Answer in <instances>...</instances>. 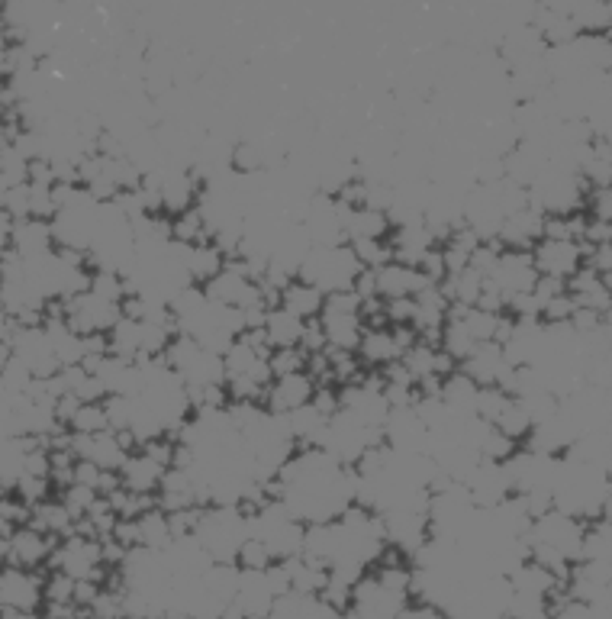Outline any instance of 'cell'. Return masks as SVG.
Segmentation results:
<instances>
[{
	"instance_id": "cb8c5ba5",
	"label": "cell",
	"mask_w": 612,
	"mask_h": 619,
	"mask_svg": "<svg viewBox=\"0 0 612 619\" xmlns=\"http://www.w3.org/2000/svg\"><path fill=\"white\" fill-rule=\"evenodd\" d=\"M58 500L65 503V510L71 513V520H84V516H87V510L94 507L97 494L91 491V487L71 484V487H65V491H62V497H58Z\"/></svg>"
},
{
	"instance_id": "1f68e13d",
	"label": "cell",
	"mask_w": 612,
	"mask_h": 619,
	"mask_svg": "<svg viewBox=\"0 0 612 619\" xmlns=\"http://www.w3.org/2000/svg\"><path fill=\"white\" fill-rule=\"evenodd\" d=\"M13 220L7 210H0V258H4L13 249Z\"/></svg>"
},
{
	"instance_id": "d590c367",
	"label": "cell",
	"mask_w": 612,
	"mask_h": 619,
	"mask_svg": "<svg viewBox=\"0 0 612 619\" xmlns=\"http://www.w3.org/2000/svg\"><path fill=\"white\" fill-rule=\"evenodd\" d=\"M0 616H4V603H0Z\"/></svg>"
},
{
	"instance_id": "74e56055",
	"label": "cell",
	"mask_w": 612,
	"mask_h": 619,
	"mask_svg": "<svg viewBox=\"0 0 612 619\" xmlns=\"http://www.w3.org/2000/svg\"><path fill=\"white\" fill-rule=\"evenodd\" d=\"M0 619H4V616H0Z\"/></svg>"
},
{
	"instance_id": "4316f807",
	"label": "cell",
	"mask_w": 612,
	"mask_h": 619,
	"mask_svg": "<svg viewBox=\"0 0 612 619\" xmlns=\"http://www.w3.org/2000/svg\"><path fill=\"white\" fill-rule=\"evenodd\" d=\"M297 349H300L306 358H310V355H323V352L329 349L323 326H319V316H316V320H306V323H303V336H300Z\"/></svg>"
},
{
	"instance_id": "7a4b0ae2",
	"label": "cell",
	"mask_w": 612,
	"mask_h": 619,
	"mask_svg": "<svg viewBox=\"0 0 612 619\" xmlns=\"http://www.w3.org/2000/svg\"><path fill=\"white\" fill-rule=\"evenodd\" d=\"M532 262H535V271L542 278H558V281L567 284V278L577 275V268L584 265V249H580V242L542 239L532 249Z\"/></svg>"
},
{
	"instance_id": "83f0119b",
	"label": "cell",
	"mask_w": 612,
	"mask_h": 619,
	"mask_svg": "<svg viewBox=\"0 0 612 619\" xmlns=\"http://www.w3.org/2000/svg\"><path fill=\"white\" fill-rule=\"evenodd\" d=\"M506 313L513 316V320H538V316H542V304L532 297V291L509 294L506 297Z\"/></svg>"
},
{
	"instance_id": "ba28073f",
	"label": "cell",
	"mask_w": 612,
	"mask_h": 619,
	"mask_svg": "<svg viewBox=\"0 0 612 619\" xmlns=\"http://www.w3.org/2000/svg\"><path fill=\"white\" fill-rule=\"evenodd\" d=\"M503 368H506V358H503V349L497 342H477L474 352L458 365V371L468 374L477 387H497V378H500Z\"/></svg>"
},
{
	"instance_id": "9a60e30c",
	"label": "cell",
	"mask_w": 612,
	"mask_h": 619,
	"mask_svg": "<svg viewBox=\"0 0 612 619\" xmlns=\"http://www.w3.org/2000/svg\"><path fill=\"white\" fill-rule=\"evenodd\" d=\"M390 220L387 213L381 210H368V207H358L348 213L345 220V239H387L390 236Z\"/></svg>"
},
{
	"instance_id": "e575fe53",
	"label": "cell",
	"mask_w": 612,
	"mask_h": 619,
	"mask_svg": "<svg viewBox=\"0 0 612 619\" xmlns=\"http://www.w3.org/2000/svg\"><path fill=\"white\" fill-rule=\"evenodd\" d=\"M178 619H197V616H178Z\"/></svg>"
},
{
	"instance_id": "5bb4252c",
	"label": "cell",
	"mask_w": 612,
	"mask_h": 619,
	"mask_svg": "<svg viewBox=\"0 0 612 619\" xmlns=\"http://www.w3.org/2000/svg\"><path fill=\"white\" fill-rule=\"evenodd\" d=\"M29 526L46 532V536H52V539H65V536H71V529H75V520H71V513L65 510V503L55 497V500L39 503L33 516H29Z\"/></svg>"
},
{
	"instance_id": "603a6c76",
	"label": "cell",
	"mask_w": 612,
	"mask_h": 619,
	"mask_svg": "<svg viewBox=\"0 0 612 619\" xmlns=\"http://www.w3.org/2000/svg\"><path fill=\"white\" fill-rule=\"evenodd\" d=\"M268 371H271L274 381L287 378V374H300V371H306V355L300 349H271Z\"/></svg>"
},
{
	"instance_id": "52a82bcc",
	"label": "cell",
	"mask_w": 612,
	"mask_h": 619,
	"mask_svg": "<svg viewBox=\"0 0 612 619\" xmlns=\"http://www.w3.org/2000/svg\"><path fill=\"white\" fill-rule=\"evenodd\" d=\"M374 281H377V297H381V300L416 297L422 287H429V281L422 278L419 268H406L400 262H387L384 268H377Z\"/></svg>"
},
{
	"instance_id": "8992f818",
	"label": "cell",
	"mask_w": 612,
	"mask_h": 619,
	"mask_svg": "<svg viewBox=\"0 0 612 619\" xmlns=\"http://www.w3.org/2000/svg\"><path fill=\"white\" fill-rule=\"evenodd\" d=\"M468 494H471V503L477 510H493V507H500V503L513 494V487H509V478H506V471L503 465L497 462H484L480 458V465L474 468V474L468 478Z\"/></svg>"
},
{
	"instance_id": "6da1fadb",
	"label": "cell",
	"mask_w": 612,
	"mask_h": 619,
	"mask_svg": "<svg viewBox=\"0 0 612 619\" xmlns=\"http://www.w3.org/2000/svg\"><path fill=\"white\" fill-rule=\"evenodd\" d=\"M42 584H46V578L39 571L0 565V603H4V610L36 613L42 607Z\"/></svg>"
},
{
	"instance_id": "8fae6325",
	"label": "cell",
	"mask_w": 612,
	"mask_h": 619,
	"mask_svg": "<svg viewBox=\"0 0 612 619\" xmlns=\"http://www.w3.org/2000/svg\"><path fill=\"white\" fill-rule=\"evenodd\" d=\"M358 362L361 365H371V368H387L393 362H400V349L397 342L390 336V326L387 329H364V336L358 342Z\"/></svg>"
},
{
	"instance_id": "7402d4cb",
	"label": "cell",
	"mask_w": 612,
	"mask_h": 619,
	"mask_svg": "<svg viewBox=\"0 0 612 619\" xmlns=\"http://www.w3.org/2000/svg\"><path fill=\"white\" fill-rule=\"evenodd\" d=\"M271 565H274L271 552H268V545L261 542V539H245L239 545V552H236V568L239 571H265Z\"/></svg>"
},
{
	"instance_id": "4fadbf2b",
	"label": "cell",
	"mask_w": 612,
	"mask_h": 619,
	"mask_svg": "<svg viewBox=\"0 0 612 619\" xmlns=\"http://www.w3.org/2000/svg\"><path fill=\"white\" fill-rule=\"evenodd\" d=\"M303 323L306 320H300V316H294V313H287L284 307L268 310V316H265L268 345L271 349H297L300 336H303Z\"/></svg>"
},
{
	"instance_id": "4dcf8cb0",
	"label": "cell",
	"mask_w": 612,
	"mask_h": 619,
	"mask_svg": "<svg viewBox=\"0 0 612 619\" xmlns=\"http://www.w3.org/2000/svg\"><path fill=\"white\" fill-rule=\"evenodd\" d=\"M397 619H448V616L439 607H429V603H406Z\"/></svg>"
},
{
	"instance_id": "2e32d148",
	"label": "cell",
	"mask_w": 612,
	"mask_h": 619,
	"mask_svg": "<svg viewBox=\"0 0 612 619\" xmlns=\"http://www.w3.org/2000/svg\"><path fill=\"white\" fill-rule=\"evenodd\" d=\"M171 242H178V246H203V242H213L210 226L197 207L171 217Z\"/></svg>"
},
{
	"instance_id": "9c48e42d",
	"label": "cell",
	"mask_w": 612,
	"mask_h": 619,
	"mask_svg": "<svg viewBox=\"0 0 612 619\" xmlns=\"http://www.w3.org/2000/svg\"><path fill=\"white\" fill-rule=\"evenodd\" d=\"M319 326H323L329 349H342V352H358V342L364 336V323L358 313H332L323 310L319 313Z\"/></svg>"
},
{
	"instance_id": "836d02e7",
	"label": "cell",
	"mask_w": 612,
	"mask_h": 619,
	"mask_svg": "<svg viewBox=\"0 0 612 619\" xmlns=\"http://www.w3.org/2000/svg\"><path fill=\"white\" fill-rule=\"evenodd\" d=\"M10 494V487H7V481L4 478H0V497H7Z\"/></svg>"
},
{
	"instance_id": "f546056e",
	"label": "cell",
	"mask_w": 612,
	"mask_h": 619,
	"mask_svg": "<svg viewBox=\"0 0 612 619\" xmlns=\"http://www.w3.org/2000/svg\"><path fill=\"white\" fill-rule=\"evenodd\" d=\"M567 291V287H564V281H558V278H542V275H538V281L532 284V297L538 300V304H548V300H555V297H561Z\"/></svg>"
},
{
	"instance_id": "7c38bea8",
	"label": "cell",
	"mask_w": 612,
	"mask_h": 619,
	"mask_svg": "<svg viewBox=\"0 0 612 619\" xmlns=\"http://www.w3.org/2000/svg\"><path fill=\"white\" fill-rule=\"evenodd\" d=\"M323 300L326 294L323 291H316L313 284H306V281H290L284 291H281V307L287 313H294L300 316V320H316L319 313H323Z\"/></svg>"
},
{
	"instance_id": "44dd1931",
	"label": "cell",
	"mask_w": 612,
	"mask_h": 619,
	"mask_svg": "<svg viewBox=\"0 0 612 619\" xmlns=\"http://www.w3.org/2000/svg\"><path fill=\"white\" fill-rule=\"evenodd\" d=\"M509 394H503L500 387H480L477 391V400H474V416L477 420H484V423H497L500 420V413L509 407Z\"/></svg>"
},
{
	"instance_id": "3957f363",
	"label": "cell",
	"mask_w": 612,
	"mask_h": 619,
	"mask_svg": "<svg viewBox=\"0 0 612 619\" xmlns=\"http://www.w3.org/2000/svg\"><path fill=\"white\" fill-rule=\"evenodd\" d=\"M58 539L46 536L33 526H20L17 532L10 536V558L7 565L13 568H26V571H39L49 565V558L55 552Z\"/></svg>"
},
{
	"instance_id": "5b68a950",
	"label": "cell",
	"mask_w": 612,
	"mask_h": 619,
	"mask_svg": "<svg viewBox=\"0 0 612 619\" xmlns=\"http://www.w3.org/2000/svg\"><path fill=\"white\" fill-rule=\"evenodd\" d=\"M487 278L497 284L506 297L532 291V284L538 281L532 252H509V249H503V255L497 258V265H493V271H490Z\"/></svg>"
},
{
	"instance_id": "d4e9b609",
	"label": "cell",
	"mask_w": 612,
	"mask_h": 619,
	"mask_svg": "<svg viewBox=\"0 0 612 619\" xmlns=\"http://www.w3.org/2000/svg\"><path fill=\"white\" fill-rule=\"evenodd\" d=\"M310 407H313L319 416H323V420H332V416L342 410L339 387H332V384H316V387H313V397H310Z\"/></svg>"
},
{
	"instance_id": "d6986e66",
	"label": "cell",
	"mask_w": 612,
	"mask_h": 619,
	"mask_svg": "<svg viewBox=\"0 0 612 619\" xmlns=\"http://www.w3.org/2000/svg\"><path fill=\"white\" fill-rule=\"evenodd\" d=\"M345 246L352 249V255L358 258L361 268L377 271V268H384L387 262H393L390 246H387V242H381V239H348Z\"/></svg>"
},
{
	"instance_id": "277c9868",
	"label": "cell",
	"mask_w": 612,
	"mask_h": 619,
	"mask_svg": "<svg viewBox=\"0 0 612 619\" xmlns=\"http://www.w3.org/2000/svg\"><path fill=\"white\" fill-rule=\"evenodd\" d=\"M313 387H316V381L306 371L287 374V378L271 381V387L265 391V400H261V407H265L268 413H274V416H287V413H294V410L310 403Z\"/></svg>"
},
{
	"instance_id": "30bf717a",
	"label": "cell",
	"mask_w": 612,
	"mask_h": 619,
	"mask_svg": "<svg viewBox=\"0 0 612 619\" xmlns=\"http://www.w3.org/2000/svg\"><path fill=\"white\" fill-rule=\"evenodd\" d=\"M162 474L165 468L155 465L149 455L133 452L123 462L120 468V481H123V491H133V494H155L158 484H162Z\"/></svg>"
},
{
	"instance_id": "e0dca14e",
	"label": "cell",
	"mask_w": 612,
	"mask_h": 619,
	"mask_svg": "<svg viewBox=\"0 0 612 619\" xmlns=\"http://www.w3.org/2000/svg\"><path fill=\"white\" fill-rule=\"evenodd\" d=\"M136 529H139V549H152V552H165L168 545L174 542L171 539V529H168V513L162 510H149L142 513L136 520Z\"/></svg>"
},
{
	"instance_id": "d6a6232c",
	"label": "cell",
	"mask_w": 612,
	"mask_h": 619,
	"mask_svg": "<svg viewBox=\"0 0 612 619\" xmlns=\"http://www.w3.org/2000/svg\"><path fill=\"white\" fill-rule=\"evenodd\" d=\"M4 619H42L39 613H26V610H4Z\"/></svg>"
},
{
	"instance_id": "8d00e7d4",
	"label": "cell",
	"mask_w": 612,
	"mask_h": 619,
	"mask_svg": "<svg viewBox=\"0 0 612 619\" xmlns=\"http://www.w3.org/2000/svg\"><path fill=\"white\" fill-rule=\"evenodd\" d=\"M123 619H129V616H123Z\"/></svg>"
},
{
	"instance_id": "484cf974",
	"label": "cell",
	"mask_w": 612,
	"mask_h": 619,
	"mask_svg": "<svg viewBox=\"0 0 612 619\" xmlns=\"http://www.w3.org/2000/svg\"><path fill=\"white\" fill-rule=\"evenodd\" d=\"M574 310H577L574 297L564 291L561 297L548 300V304L542 307V316H538V320H542L545 326H564V323H567V320H571V316H574Z\"/></svg>"
},
{
	"instance_id": "ac0fdd59",
	"label": "cell",
	"mask_w": 612,
	"mask_h": 619,
	"mask_svg": "<svg viewBox=\"0 0 612 619\" xmlns=\"http://www.w3.org/2000/svg\"><path fill=\"white\" fill-rule=\"evenodd\" d=\"M493 429H500L506 439H513V442L519 445L522 439H529L532 420H529V413H526V407H522L519 400H509V407L500 413V420L493 423Z\"/></svg>"
},
{
	"instance_id": "f1b7e54d",
	"label": "cell",
	"mask_w": 612,
	"mask_h": 619,
	"mask_svg": "<svg viewBox=\"0 0 612 619\" xmlns=\"http://www.w3.org/2000/svg\"><path fill=\"white\" fill-rule=\"evenodd\" d=\"M416 313V297H397V300H384V316L387 326H410Z\"/></svg>"
},
{
	"instance_id": "ffe728a7",
	"label": "cell",
	"mask_w": 612,
	"mask_h": 619,
	"mask_svg": "<svg viewBox=\"0 0 612 619\" xmlns=\"http://www.w3.org/2000/svg\"><path fill=\"white\" fill-rule=\"evenodd\" d=\"M71 433L75 436H100L107 433V410H104V400L97 403H81L75 420H71Z\"/></svg>"
}]
</instances>
